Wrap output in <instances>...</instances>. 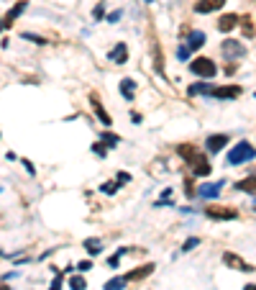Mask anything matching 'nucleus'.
Wrapping results in <instances>:
<instances>
[{
    "mask_svg": "<svg viewBox=\"0 0 256 290\" xmlns=\"http://www.w3.org/2000/svg\"><path fill=\"white\" fill-rule=\"evenodd\" d=\"M236 26H238V16H236V13H228V16H223V18L218 21V28H220V31H225V34L233 31Z\"/></svg>",
    "mask_w": 256,
    "mask_h": 290,
    "instance_id": "nucleus-11",
    "label": "nucleus"
},
{
    "mask_svg": "<svg viewBox=\"0 0 256 290\" xmlns=\"http://www.w3.org/2000/svg\"><path fill=\"white\" fill-rule=\"evenodd\" d=\"M69 288H72V290H85V278H80V275L69 278Z\"/></svg>",
    "mask_w": 256,
    "mask_h": 290,
    "instance_id": "nucleus-22",
    "label": "nucleus"
},
{
    "mask_svg": "<svg viewBox=\"0 0 256 290\" xmlns=\"http://www.w3.org/2000/svg\"><path fill=\"white\" fill-rule=\"evenodd\" d=\"M190 70L195 72V74H200V77H215V72H218V67L210 62V59H205V57H198L195 62L190 65Z\"/></svg>",
    "mask_w": 256,
    "mask_h": 290,
    "instance_id": "nucleus-3",
    "label": "nucleus"
},
{
    "mask_svg": "<svg viewBox=\"0 0 256 290\" xmlns=\"http://www.w3.org/2000/svg\"><path fill=\"white\" fill-rule=\"evenodd\" d=\"M238 95H241V87H238V85H228V87H218V90H213V98H220V100L238 98Z\"/></svg>",
    "mask_w": 256,
    "mask_h": 290,
    "instance_id": "nucleus-9",
    "label": "nucleus"
},
{
    "mask_svg": "<svg viewBox=\"0 0 256 290\" xmlns=\"http://www.w3.org/2000/svg\"><path fill=\"white\" fill-rule=\"evenodd\" d=\"M0 28H3V21H0Z\"/></svg>",
    "mask_w": 256,
    "mask_h": 290,
    "instance_id": "nucleus-36",
    "label": "nucleus"
},
{
    "mask_svg": "<svg viewBox=\"0 0 256 290\" xmlns=\"http://www.w3.org/2000/svg\"><path fill=\"white\" fill-rule=\"evenodd\" d=\"M152 272H154V265H144V267H139V270L128 272L126 280H141V278H146V275H152Z\"/></svg>",
    "mask_w": 256,
    "mask_h": 290,
    "instance_id": "nucleus-13",
    "label": "nucleus"
},
{
    "mask_svg": "<svg viewBox=\"0 0 256 290\" xmlns=\"http://www.w3.org/2000/svg\"><path fill=\"white\" fill-rule=\"evenodd\" d=\"M120 93H123V98L126 100H133V93H136V87H133V80H123V82H120Z\"/></svg>",
    "mask_w": 256,
    "mask_h": 290,
    "instance_id": "nucleus-15",
    "label": "nucleus"
},
{
    "mask_svg": "<svg viewBox=\"0 0 256 290\" xmlns=\"http://www.w3.org/2000/svg\"><path fill=\"white\" fill-rule=\"evenodd\" d=\"M244 34L246 36H254V28H251V21L249 18H244Z\"/></svg>",
    "mask_w": 256,
    "mask_h": 290,
    "instance_id": "nucleus-27",
    "label": "nucleus"
},
{
    "mask_svg": "<svg viewBox=\"0 0 256 290\" xmlns=\"http://www.w3.org/2000/svg\"><path fill=\"white\" fill-rule=\"evenodd\" d=\"M120 139H118V136L115 134H102V144H108V146H115Z\"/></svg>",
    "mask_w": 256,
    "mask_h": 290,
    "instance_id": "nucleus-23",
    "label": "nucleus"
},
{
    "mask_svg": "<svg viewBox=\"0 0 256 290\" xmlns=\"http://www.w3.org/2000/svg\"><path fill=\"white\" fill-rule=\"evenodd\" d=\"M93 108H95V113H98V118L102 121V124H105V126H110V116L102 111V105L98 103V98H93Z\"/></svg>",
    "mask_w": 256,
    "mask_h": 290,
    "instance_id": "nucleus-19",
    "label": "nucleus"
},
{
    "mask_svg": "<svg viewBox=\"0 0 256 290\" xmlns=\"http://www.w3.org/2000/svg\"><path fill=\"white\" fill-rule=\"evenodd\" d=\"M198 244H200L198 239H187V241H185V247H182V252H190L192 247H198Z\"/></svg>",
    "mask_w": 256,
    "mask_h": 290,
    "instance_id": "nucleus-26",
    "label": "nucleus"
},
{
    "mask_svg": "<svg viewBox=\"0 0 256 290\" xmlns=\"http://www.w3.org/2000/svg\"><path fill=\"white\" fill-rule=\"evenodd\" d=\"M23 10H26V0H21V3H16V5H13V8L8 10V16L3 18V28H10V26H13V21H16Z\"/></svg>",
    "mask_w": 256,
    "mask_h": 290,
    "instance_id": "nucleus-8",
    "label": "nucleus"
},
{
    "mask_svg": "<svg viewBox=\"0 0 256 290\" xmlns=\"http://www.w3.org/2000/svg\"><path fill=\"white\" fill-rule=\"evenodd\" d=\"M110 59H113V65H126V59H128L126 44H115V49L110 52Z\"/></svg>",
    "mask_w": 256,
    "mask_h": 290,
    "instance_id": "nucleus-10",
    "label": "nucleus"
},
{
    "mask_svg": "<svg viewBox=\"0 0 256 290\" xmlns=\"http://www.w3.org/2000/svg\"><path fill=\"white\" fill-rule=\"evenodd\" d=\"M225 144H228V136H225V134L210 136V139H207V151H220Z\"/></svg>",
    "mask_w": 256,
    "mask_h": 290,
    "instance_id": "nucleus-12",
    "label": "nucleus"
},
{
    "mask_svg": "<svg viewBox=\"0 0 256 290\" xmlns=\"http://www.w3.org/2000/svg\"><path fill=\"white\" fill-rule=\"evenodd\" d=\"M223 262L228 265V267H233V270H241V272H251L254 267L251 265H246L244 259H241L238 254H233V252H228V254H223Z\"/></svg>",
    "mask_w": 256,
    "mask_h": 290,
    "instance_id": "nucleus-6",
    "label": "nucleus"
},
{
    "mask_svg": "<svg viewBox=\"0 0 256 290\" xmlns=\"http://www.w3.org/2000/svg\"><path fill=\"white\" fill-rule=\"evenodd\" d=\"M23 167H26V170H28V172H31V175H34V164H31V162H28V159H23Z\"/></svg>",
    "mask_w": 256,
    "mask_h": 290,
    "instance_id": "nucleus-32",
    "label": "nucleus"
},
{
    "mask_svg": "<svg viewBox=\"0 0 256 290\" xmlns=\"http://www.w3.org/2000/svg\"><path fill=\"white\" fill-rule=\"evenodd\" d=\"M220 185H223V182H215V185H200L198 195H203V198H215L220 193Z\"/></svg>",
    "mask_w": 256,
    "mask_h": 290,
    "instance_id": "nucleus-14",
    "label": "nucleus"
},
{
    "mask_svg": "<svg viewBox=\"0 0 256 290\" xmlns=\"http://www.w3.org/2000/svg\"><path fill=\"white\" fill-rule=\"evenodd\" d=\"M220 52H223V57H228V59H241L246 54V47L244 44H238V41H233V39H225L220 44Z\"/></svg>",
    "mask_w": 256,
    "mask_h": 290,
    "instance_id": "nucleus-5",
    "label": "nucleus"
},
{
    "mask_svg": "<svg viewBox=\"0 0 256 290\" xmlns=\"http://www.w3.org/2000/svg\"><path fill=\"white\" fill-rule=\"evenodd\" d=\"M128 280L126 278H113V280H108V283H105V290H120V288H123Z\"/></svg>",
    "mask_w": 256,
    "mask_h": 290,
    "instance_id": "nucleus-20",
    "label": "nucleus"
},
{
    "mask_svg": "<svg viewBox=\"0 0 256 290\" xmlns=\"http://www.w3.org/2000/svg\"><path fill=\"white\" fill-rule=\"evenodd\" d=\"M254 157H256V149H254L249 142H241V144H236V146L231 149L228 164H244V162H249V159H254Z\"/></svg>",
    "mask_w": 256,
    "mask_h": 290,
    "instance_id": "nucleus-2",
    "label": "nucleus"
},
{
    "mask_svg": "<svg viewBox=\"0 0 256 290\" xmlns=\"http://www.w3.org/2000/svg\"><path fill=\"white\" fill-rule=\"evenodd\" d=\"M177 54H179V59H187L190 49H187V47H179V52H177Z\"/></svg>",
    "mask_w": 256,
    "mask_h": 290,
    "instance_id": "nucleus-30",
    "label": "nucleus"
},
{
    "mask_svg": "<svg viewBox=\"0 0 256 290\" xmlns=\"http://www.w3.org/2000/svg\"><path fill=\"white\" fill-rule=\"evenodd\" d=\"M236 188H238V190H244V193H256V177H246V180H241Z\"/></svg>",
    "mask_w": 256,
    "mask_h": 290,
    "instance_id": "nucleus-17",
    "label": "nucleus"
},
{
    "mask_svg": "<svg viewBox=\"0 0 256 290\" xmlns=\"http://www.w3.org/2000/svg\"><path fill=\"white\" fill-rule=\"evenodd\" d=\"M93 149H95L98 157H105V144H102V142H100V144H93Z\"/></svg>",
    "mask_w": 256,
    "mask_h": 290,
    "instance_id": "nucleus-28",
    "label": "nucleus"
},
{
    "mask_svg": "<svg viewBox=\"0 0 256 290\" xmlns=\"http://www.w3.org/2000/svg\"><path fill=\"white\" fill-rule=\"evenodd\" d=\"M77 267H80V270H90V267H93V265H90V262H87V259H85V262H80Z\"/></svg>",
    "mask_w": 256,
    "mask_h": 290,
    "instance_id": "nucleus-33",
    "label": "nucleus"
},
{
    "mask_svg": "<svg viewBox=\"0 0 256 290\" xmlns=\"http://www.w3.org/2000/svg\"><path fill=\"white\" fill-rule=\"evenodd\" d=\"M23 39H28V41H34V44H39V47H44V44H47V39H41V36H36V34H23Z\"/></svg>",
    "mask_w": 256,
    "mask_h": 290,
    "instance_id": "nucleus-24",
    "label": "nucleus"
},
{
    "mask_svg": "<svg viewBox=\"0 0 256 290\" xmlns=\"http://www.w3.org/2000/svg\"><path fill=\"white\" fill-rule=\"evenodd\" d=\"M254 208H256V203H254Z\"/></svg>",
    "mask_w": 256,
    "mask_h": 290,
    "instance_id": "nucleus-37",
    "label": "nucleus"
},
{
    "mask_svg": "<svg viewBox=\"0 0 256 290\" xmlns=\"http://www.w3.org/2000/svg\"><path fill=\"white\" fill-rule=\"evenodd\" d=\"M0 290H10V288H5V285H0Z\"/></svg>",
    "mask_w": 256,
    "mask_h": 290,
    "instance_id": "nucleus-35",
    "label": "nucleus"
},
{
    "mask_svg": "<svg viewBox=\"0 0 256 290\" xmlns=\"http://www.w3.org/2000/svg\"><path fill=\"white\" fill-rule=\"evenodd\" d=\"M213 90H215V87H210L207 82H198V85H192V87H190V95H200V93L213 95Z\"/></svg>",
    "mask_w": 256,
    "mask_h": 290,
    "instance_id": "nucleus-16",
    "label": "nucleus"
},
{
    "mask_svg": "<svg viewBox=\"0 0 256 290\" xmlns=\"http://www.w3.org/2000/svg\"><path fill=\"white\" fill-rule=\"evenodd\" d=\"M205 216L215 218V221H233L238 213H236V208H228V206H210V208H205Z\"/></svg>",
    "mask_w": 256,
    "mask_h": 290,
    "instance_id": "nucleus-4",
    "label": "nucleus"
},
{
    "mask_svg": "<svg viewBox=\"0 0 256 290\" xmlns=\"http://www.w3.org/2000/svg\"><path fill=\"white\" fill-rule=\"evenodd\" d=\"M118 190V182H105L102 185V193H115Z\"/></svg>",
    "mask_w": 256,
    "mask_h": 290,
    "instance_id": "nucleus-25",
    "label": "nucleus"
},
{
    "mask_svg": "<svg viewBox=\"0 0 256 290\" xmlns=\"http://www.w3.org/2000/svg\"><path fill=\"white\" fill-rule=\"evenodd\" d=\"M203 41H205V34H203V31H195V34L190 36L187 49H200V47H203Z\"/></svg>",
    "mask_w": 256,
    "mask_h": 290,
    "instance_id": "nucleus-18",
    "label": "nucleus"
},
{
    "mask_svg": "<svg viewBox=\"0 0 256 290\" xmlns=\"http://www.w3.org/2000/svg\"><path fill=\"white\" fill-rule=\"evenodd\" d=\"M85 249H87L90 254H100V241H98V239H87V241H85Z\"/></svg>",
    "mask_w": 256,
    "mask_h": 290,
    "instance_id": "nucleus-21",
    "label": "nucleus"
},
{
    "mask_svg": "<svg viewBox=\"0 0 256 290\" xmlns=\"http://www.w3.org/2000/svg\"><path fill=\"white\" fill-rule=\"evenodd\" d=\"M118 18H120V10H115V13H110V16H108V21H110V23H113V21H118Z\"/></svg>",
    "mask_w": 256,
    "mask_h": 290,
    "instance_id": "nucleus-31",
    "label": "nucleus"
},
{
    "mask_svg": "<svg viewBox=\"0 0 256 290\" xmlns=\"http://www.w3.org/2000/svg\"><path fill=\"white\" fill-rule=\"evenodd\" d=\"M59 288H62V275L56 272V278H54V283H51V290H59Z\"/></svg>",
    "mask_w": 256,
    "mask_h": 290,
    "instance_id": "nucleus-29",
    "label": "nucleus"
},
{
    "mask_svg": "<svg viewBox=\"0 0 256 290\" xmlns=\"http://www.w3.org/2000/svg\"><path fill=\"white\" fill-rule=\"evenodd\" d=\"M246 290H256V285H246Z\"/></svg>",
    "mask_w": 256,
    "mask_h": 290,
    "instance_id": "nucleus-34",
    "label": "nucleus"
},
{
    "mask_svg": "<svg viewBox=\"0 0 256 290\" xmlns=\"http://www.w3.org/2000/svg\"><path fill=\"white\" fill-rule=\"evenodd\" d=\"M177 151L190 162V167H192V172H195V175H200V177H203V175H210V162H207V157L200 154V151L195 149L192 144H182Z\"/></svg>",
    "mask_w": 256,
    "mask_h": 290,
    "instance_id": "nucleus-1",
    "label": "nucleus"
},
{
    "mask_svg": "<svg viewBox=\"0 0 256 290\" xmlns=\"http://www.w3.org/2000/svg\"><path fill=\"white\" fill-rule=\"evenodd\" d=\"M223 3L225 0H198V3H195V10L198 13H213V10L223 8Z\"/></svg>",
    "mask_w": 256,
    "mask_h": 290,
    "instance_id": "nucleus-7",
    "label": "nucleus"
}]
</instances>
